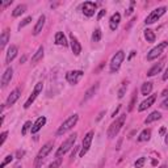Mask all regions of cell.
I'll list each match as a JSON object with an SVG mask.
<instances>
[{"label": "cell", "mask_w": 168, "mask_h": 168, "mask_svg": "<svg viewBox=\"0 0 168 168\" xmlns=\"http://www.w3.org/2000/svg\"><path fill=\"white\" fill-rule=\"evenodd\" d=\"M104 114H105V112H101V113H100V116L97 117V121H100V120H101V118H103V116H104Z\"/></svg>", "instance_id": "obj_49"}, {"label": "cell", "mask_w": 168, "mask_h": 168, "mask_svg": "<svg viewBox=\"0 0 168 168\" xmlns=\"http://www.w3.org/2000/svg\"><path fill=\"white\" fill-rule=\"evenodd\" d=\"M131 13H133V5L130 7V8H129V9H127V11H126V15H131Z\"/></svg>", "instance_id": "obj_47"}, {"label": "cell", "mask_w": 168, "mask_h": 168, "mask_svg": "<svg viewBox=\"0 0 168 168\" xmlns=\"http://www.w3.org/2000/svg\"><path fill=\"white\" fill-rule=\"evenodd\" d=\"M12 160H13V156H12V155H7V156H5V159L3 160V163L0 164V168H4L7 164H8V163H11Z\"/></svg>", "instance_id": "obj_36"}, {"label": "cell", "mask_w": 168, "mask_h": 168, "mask_svg": "<svg viewBox=\"0 0 168 168\" xmlns=\"http://www.w3.org/2000/svg\"><path fill=\"white\" fill-rule=\"evenodd\" d=\"M7 137H8V131H3V133H2V135H0V146H3V145H4Z\"/></svg>", "instance_id": "obj_38"}, {"label": "cell", "mask_w": 168, "mask_h": 168, "mask_svg": "<svg viewBox=\"0 0 168 168\" xmlns=\"http://www.w3.org/2000/svg\"><path fill=\"white\" fill-rule=\"evenodd\" d=\"M164 133H165V127H162V129H160V135H163Z\"/></svg>", "instance_id": "obj_50"}, {"label": "cell", "mask_w": 168, "mask_h": 168, "mask_svg": "<svg viewBox=\"0 0 168 168\" xmlns=\"http://www.w3.org/2000/svg\"><path fill=\"white\" fill-rule=\"evenodd\" d=\"M60 164H62V158H57V160H54V162L49 165V168H58Z\"/></svg>", "instance_id": "obj_37"}, {"label": "cell", "mask_w": 168, "mask_h": 168, "mask_svg": "<svg viewBox=\"0 0 168 168\" xmlns=\"http://www.w3.org/2000/svg\"><path fill=\"white\" fill-rule=\"evenodd\" d=\"M30 21H32V16H28V17H25L21 23L18 24V29H23L24 26H26V25H29L30 24Z\"/></svg>", "instance_id": "obj_34"}, {"label": "cell", "mask_w": 168, "mask_h": 168, "mask_svg": "<svg viewBox=\"0 0 168 168\" xmlns=\"http://www.w3.org/2000/svg\"><path fill=\"white\" fill-rule=\"evenodd\" d=\"M78 121H79V116H78V114H72V116H70L62 125L59 126V129L57 130V135L60 137V135H63V134H66L67 131L71 130L72 127L78 124Z\"/></svg>", "instance_id": "obj_3"}, {"label": "cell", "mask_w": 168, "mask_h": 168, "mask_svg": "<svg viewBox=\"0 0 168 168\" xmlns=\"http://www.w3.org/2000/svg\"><path fill=\"white\" fill-rule=\"evenodd\" d=\"M140 92H142L143 96L150 95V93L152 92V83H150V82L143 83V84H142V88H140Z\"/></svg>", "instance_id": "obj_27"}, {"label": "cell", "mask_w": 168, "mask_h": 168, "mask_svg": "<svg viewBox=\"0 0 168 168\" xmlns=\"http://www.w3.org/2000/svg\"><path fill=\"white\" fill-rule=\"evenodd\" d=\"M25 59H26V57L24 55V57H23L21 59H20V63H24V62H25Z\"/></svg>", "instance_id": "obj_52"}, {"label": "cell", "mask_w": 168, "mask_h": 168, "mask_svg": "<svg viewBox=\"0 0 168 168\" xmlns=\"http://www.w3.org/2000/svg\"><path fill=\"white\" fill-rule=\"evenodd\" d=\"M105 13H106L105 9H101V11H100V12H99V15H97V20H101V18L105 16Z\"/></svg>", "instance_id": "obj_40"}, {"label": "cell", "mask_w": 168, "mask_h": 168, "mask_svg": "<svg viewBox=\"0 0 168 168\" xmlns=\"http://www.w3.org/2000/svg\"><path fill=\"white\" fill-rule=\"evenodd\" d=\"M84 72L82 70H74V71H69L66 74V80L69 82L71 85H76L79 83V80L83 78Z\"/></svg>", "instance_id": "obj_9"}, {"label": "cell", "mask_w": 168, "mask_h": 168, "mask_svg": "<svg viewBox=\"0 0 168 168\" xmlns=\"http://www.w3.org/2000/svg\"><path fill=\"white\" fill-rule=\"evenodd\" d=\"M126 89H127V82H124V83H122V85H121L120 91H118V99H122V97L125 96Z\"/></svg>", "instance_id": "obj_31"}, {"label": "cell", "mask_w": 168, "mask_h": 168, "mask_svg": "<svg viewBox=\"0 0 168 168\" xmlns=\"http://www.w3.org/2000/svg\"><path fill=\"white\" fill-rule=\"evenodd\" d=\"M45 21H46V17H45V15H41V16L38 17L37 23H36V25H34V29H33V36H38L39 33L42 32V29H43V25H45Z\"/></svg>", "instance_id": "obj_17"}, {"label": "cell", "mask_w": 168, "mask_h": 168, "mask_svg": "<svg viewBox=\"0 0 168 168\" xmlns=\"http://www.w3.org/2000/svg\"><path fill=\"white\" fill-rule=\"evenodd\" d=\"M145 38H146L147 42H155L156 36H155V33H154V30L146 29V30H145Z\"/></svg>", "instance_id": "obj_29"}, {"label": "cell", "mask_w": 168, "mask_h": 168, "mask_svg": "<svg viewBox=\"0 0 168 168\" xmlns=\"http://www.w3.org/2000/svg\"><path fill=\"white\" fill-rule=\"evenodd\" d=\"M16 168H21V167H16Z\"/></svg>", "instance_id": "obj_54"}, {"label": "cell", "mask_w": 168, "mask_h": 168, "mask_svg": "<svg viewBox=\"0 0 168 168\" xmlns=\"http://www.w3.org/2000/svg\"><path fill=\"white\" fill-rule=\"evenodd\" d=\"M100 39H101V30L95 29V32H93V34H92V41L93 42H99Z\"/></svg>", "instance_id": "obj_32"}, {"label": "cell", "mask_w": 168, "mask_h": 168, "mask_svg": "<svg viewBox=\"0 0 168 168\" xmlns=\"http://www.w3.org/2000/svg\"><path fill=\"white\" fill-rule=\"evenodd\" d=\"M164 142H165V145H168V133L165 134V138H164Z\"/></svg>", "instance_id": "obj_51"}, {"label": "cell", "mask_w": 168, "mask_h": 168, "mask_svg": "<svg viewBox=\"0 0 168 168\" xmlns=\"http://www.w3.org/2000/svg\"><path fill=\"white\" fill-rule=\"evenodd\" d=\"M12 78H13V69L12 67H8L2 76V88H5V87L11 83Z\"/></svg>", "instance_id": "obj_14"}, {"label": "cell", "mask_w": 168, "mask_h": 168, "mask_svg": "<svg viewBox=\"0 0 168 168\" xmlns=\"http://www.w3.org/2000/svg\"><path fill=\"white\" fill-rule=\"evenodd\" d=\"M160 108H163V109H168V97L164 100V101L162 103V105H160Z\"/></svg>", "instance_id": "obj_41"}, {"label": "cell", "mask_w": 168, "mask_h": 168, "mask_svg": "<svg viewBox=\"0 0 168 168\" xmlns=\"http://www.w3.org/2000/svg\"><path fill=\"white\" fill-rule=\"evenodd\" d=\"M160 118H162V114H160V112H158V110L151 112L149 116H147V118L145 120V124H146V125H149V124L155 122V121H158V120H160Z\"/></svg>", "instance_id": "obj_22"}, {"label": "cell", "mask_w": 168, "mask_h": 168, "mask_svg": "<svg viewBox=\"0 0 168 168\" xmlns=\"http://www.w3.org/2000/svg\"><path fill=\"white\" fill-rule=\"evenodd\" d=\"M135 54H137V53H135V51H134V50H133V51H130V55H129V57H127V59H129V60H130V59H131V58H133L134 55H135Z\"/></svg>", "instance_id": "obj_46"}, {"label": "cell", "mask_w": 168, "mask_h": 168, "mask_svg": "<svg viewBox=\"0 0 168 168\" xmlns=\"http://www.w3.org/2000/svg\"><path fill=\"white\" fill-rule=\"evenodd\" d=\"M96 8H97V4L93 3V2H85L82 5V11L84 13V16H87V17H92L93 15H95Z\"/></svg>", "instance_id": "obj_11"}, {"label": "cell", "mask_w": 168, "mask_h": 168, "mask_svg": "<svg viewBox=\"0 0 168 168\" xmlns=\"http://www.w3.org/2000/svg\"><path fill=\"white\" fill-rule=\"evenodd\" d=\"M42 88H43L42 82H38V83L36 84V87H34V89H33L32 95H30V96H29V99L25 101V104H24V109H29V108H30V105H32L33 103H34V100L37 99V96L42 92Z\"/></svg>", "instance_id": "obj_8"}, {"label": "cell", "mask_w": 168, "mask_h": 168, "mask_svg": "<svg viewBox=\"0 0 168 168\" xmlns=\"http://www.w3.org/2000/svg\"><path fill=\"white\" fill-rule=\"evenodd\" d=\"M93 135H95V131L93 130H91V131H88L85 134V137H84V139H83V143H82V150H80V158H83L87 152H88V150H89V147H91V145H92V140H93Z\"/></svg>", "instance_id": "obj_7"}, {"label": "cell", "mask_w": 168, "mask_h": 168, "mask_svg": "<svg viewBox=\"0 0 168 168\" xmlns=\"http://www.w3.org/2000/svg\"><path fill=\"white\" fill-rule=\"evenodd\" d=\"M55 43L59 45V46H67V39H66V36L63 34V32H57L55 33Z\"/></svg>", "instance_id": "obj_25"}, {"label": "cell", "mask_w": 168, "mask_h": 168, "mask_svg": "<svg viewBox=\"0 0 168 168\" xmlns=\"http://www.w3.org/2000/svg\"><path fill=\"white\" fill-rule=\"evenodd\" d=\"M162 79H163V80H167V79H168V67H167V70H165V72H164V75H163Z\"/></svg>", "instance_id": "obj_45"}, {"label": "cell", "mask_w": 168, "mask_h": 168, "mask_svg": "<svg viewBox=\"0 0 168 168\" xmlns=\"http://www.w3.org/2000/svg\"><path fill=\"white\" fill-rule=\"evenodd\" d=\"M135 101H137V89L133 92V97L130 100V104H129V108H127V112H131L134 109V106H135Z\"/></svg>", "instance_id": "obj_30"}, {"label": "cell", "mask_w": 168, "mask_h": 168, "mask_svg": "<svg viewBox=\"0 0 168 168\" xmlns=\"http://www.w3.org/2000/svg\"><path fill=\"white\" fill-rule=\"evenodd\" d=\"M25 11H26V5H25V4H20V5L16 7L15 9H13L12 16H13V17H18V16H21Z\"/></svg>", "instance_id": "obj_28"}, {"label": "cell", "mask_w": 168, "mask_h": 168, "mask_svg": "<svg viewBox=\"0 0 168 168\" xmlns=\"http://www.w3.org/2000/svg\"><path fill=\"white\" fill-rule=\"evenodd\" d=\"M32 121H26V122L24 124V126H23V129H21V134H23V135H25V134L26 133H28V130L29 129H32Z\"/></svg>", "instance_id": "obj_33"}, {"label": "cell", "mask_w": 168, "mask_h": 168, "mask_svg": "<svg viewBox=\"0 0 168 168\" xmlns=\"http://www.w3.org/2000/svg\"><path fill=\"white\" fill-rule=\"evenodd\" d=\"M155 100H156V95H151V96H149L143 103H140V105L138 106V110H139V112H143V110H146L147 108H150L151 105H154Z\"/></svg>", "instance_id": "obj_15"}, {"label": "cell", "mask_w": 168, "mask_h": 168, "mask_svg": "<svg viewBox=\"0 0 168 168\" xmlns=\"http://www.w3.org/2000/svg\"><path fill=\"white\" fill-rule=\"evenodd\" d=\"M78 149H79V147H75V149H74V151H72V154H71V158H74V156H75V154H76Z\"/></svg>", "instance_id": "obj_48"}, {"label": "cell", "mask_w": 168, "mask_h": 168, "mask_svg": "<svg viewBox=\"0 0 168 168\" xmlns=\"http://www.w3.org/2000/svg\"><path fill=\"white\" fill-rule=\"evenodd\" d=\"M24 155H25V151L24 150H17V152H16V158L17 159H23Z\"/></svg>", "instance_id": "obj_39"}, {"label": "cell", "mask_w": 168, "mask_h": 168, "mask_svg": "<svg viewBox=\"0 0 168 168\" xmlns=\"http://www.w3.org/2000/svg\"><path fill=\"white\" fill-rule=\"evenodd\" d=\"M43 51H45L43 46H39L38 50L34 53V55L32 57V64H36L37 62H39V60H41V59L43 58Z\"/></svg>", "instance_id": "obj_24"}, {"label": "cell", "mask_w": 168, "mask_h": 168, "mask_svg": "<svg viewBox=\"0 0 168 168\" xmlns=\"http://www.w3.org/2000/svg\"><path fill=\"white\" fill-rule=\"evenodd\" d=\"M76 137H78L76 133L71 134V135L58 147V150H57V152H55V158H62L67 151H70L71 147H74V143H75V140H76Z\"/></svg>", "instance_id": "obj_2"}, {"label": "cell", "mask_w": 168, "mask_h": 168, "mask_svg": "<svg viewBox=\"0 0 168 168\" xmlns=\"http://www.w3.org/2000/svg\"><path fill=\"white\" fill-rule=\"evenodd\" d=\"M20 96H21V89H20V88H15V89L11 92V95L8 96V99H7V101H5L4 105L8 106V108H11V106L20 99Z\"/></svg>", "instance_id": "obj_13"}, {"label": "cell", "mask_w": 168, "mask_h": 168, "mask_svg": "<svg viewBox=\"0 0 168 168\" xmlns=\"http://www.w3.org/2000/svg\"><path fill=\"white\" fill-rule=\"evenodd\" d=\"M11 4H12V0H9V2H7V3H0V5H2V7H8Z\"/></svg>", "instance_id": "obj_43"}, {"label": "cell", "mask_w": 168, "mask_h": 168, "mask_svg": "<svg viewBox=\"0 0 168 168\" xmlns=\"http://www.w3.org/2000/svg\"><path fill=\"white\" fill-rule=\"evenodd\" d=\"M165 11H167L165 7H159V8L151 11L150 15L145 18V24H146V25H151V24H154V23H156L158 20L165 13Z\"/></svg>", "instance_id": "obj_5"}, {"label": "cell", "mask_w": 168, "mask_h": 168, "mask_svg": "<svg viewBox=\"0 0 168 168\" xmlns=\"http://www.w3.org/2000/svg\"><path fill=\"white\" fill-rule=\"evenodd\" d=\"M165 48H168V41L160 42L158 46H155V48L151 49L149 53H147V60H150V62H151V60H154V59H156L158 57H160Z\"/></svg>", "instance_id": "obj_6"}, {"label": "cell", "mask_w": 168, "mask_h": 168, "mask_svg": "<svg viewBox=\"0 0 168 168\" xmlns=\"http://www.w3.org/2000/svg\"><path fill=\"white\" fill-rule=\"evenodd\" d=\"M163 66H164V60H162V62H159L158 64H155V66H154V67H151V69L149 70V72H147V76H150V78L155 76L156 74H159L160 71H162Z\"/></svg>", "instance_id": "obj_21"}, {"label": "cell", "mask_w": 168, "mask_h": 168, "mask_svg": "<svg viewBox=\"0 0 168 168\" xmlns=\"http://www.w3.org/2000/svg\"><path fill=\"white\" fill-rule=\"evenodd\" d=\"M46 125V117H39V118H37V121L34 124H33V126H32V129H30V131H32V134H37L39 130L42 129V127Z\"/></svg>", "instance_id": "obj_16"}, {"label": "cell", "mask_w": 168, "mask_h": 168, "mask_svg": "<svg viewBox=\"0 0 168 168\" xmlns=\"http://www.w3.org/2000/svg\"><path fill=\"white\" fill-rule=\"evenodd\" d=\"M159 168H167V165H160Z\"/></svg>", "instance_id": "obj_53"}, {"label": "cell", "mask_w": 168, "mask_h": 168, "mask_svg": "<svg viewBox=\"0 0 168 168\" xmlns=\"http://www.w3.org/2000/svg\"><path fill=\"white\" fill-rule=\"evenodd\" d=\"M97 89H99V83H96L95 85H92V87H91V88H89L88 91H87V92H85V95H84V99L82 100V104L87 103V101H88V100H89V99H92L93 96H95V93L97 92Z\"/></svg>", "instance_id": "obj_20"}, {"label": "cell", "mask_w": 168, "mask_h": 168, "mask_svg": "<svg viewBox=\"0 0 168 168\" xmlns=\"http://www.w3.org/2000/svg\"><path fill=\"white\" fill-rule=\"evenodd\" d=\"M145 163H146V158L142 156V158H139L135 163H134V165H135V168H142Z\"/></svg>", "instance_id": "obj_35"}, {"label": "cell", "mask_w": 168, "mask_h": 168, "mask_svg": "<svg viewBox=\"0 0 168 168\" xmlns=\"http://www.w3.org/2000/svg\"><path fill=\"white\" fill-rule=\"evenodd\" d=\"M120 109H121V105H118V106H117V108H116V110H114V112L112 113V117H113V118H114V117H116V114H117V113L120 112Z\"/></svg>", "instance_id": "obj_42"}, {"label": "cell", "mask_w": 168, "mask_h": 168, "mask_svg": "<svg viewBox=\"0 0 168 168\" xmlns=\"http://www.w3.org/2000/svg\"><path fill=\"white\" fill-rule=\"evenodd\" d=\"M17 53H18V48L16 45H11L9 46V49H8V51H7V57H5V62L7 63H11L13 59L16 58V55H17Z\"/></svg>", "instance_id": "obj_18"}, {"label": "cell", "mask_w": 168, "mask_h": 168, "mask_svg": "<svg viewBox=\"0 0 168 168\" xmlns=\"http://www.w3.org/2000/svg\"><path fill=\"white\" fill-rule=\"evenodd\" d=\"M125 121H126V113L121 114L118 118H116V121H114V122L110 124L109 129H108V138H109V139L116 138V135L120 133V130L122 129V126H124V124H125Z\"/></svg>", "instance_id": "obj_1"}, {"label": "cell", "mask_w": 168, "mask_h": 168, "mask_svg": "<svg viewBox=\"0 0 168 168\" xmlns=\"http://www.w3.org/2000/svg\"><path fill=\"white\" fill-rule=\"evenodd\" d=\"M9 41V30L8 29H4L3 33H2V36H0V49H4L5 48V45L8 43Z\"/></svg>", "instance_id": "obj_23"}, {"label": "cell", "mask_w": 168, "mask_h": 168, "mask_svg": "<svg viewBox=\"0 0 168 168\" xmlns=\"http://www.w3.org/2000/svg\"><path fill=\"white\" fill-rule=\"evenodd\" d=\"M120 21H121V15L118 12H116L110 17V20H109V28H110V30H117L118 25H120Z\"/></svg>", "instance_id": "obj_19"}, {"label": "cell", "mask_w": 168, "mask_h": 168, "mask_svg": "<svg viewBox=\"0 0 168 168\" xmlns=\"http://www.w3.org/2000/svg\"><path fill=\"white\" fill-rule=\"evenodd\" d=\"M53 147H54V145H53V142H49V143H46L41 150L38 151V154H37V158H36V165L38 167L39 164H41V162L46 158L50 154V151L53 150Z\"/></svg>", "instance_id": "obj_10"}, {"label": "cell", "mask_w": 168, "mask_h": 168, "mask_svg": "<svg viewBox=\"0 0 168 168\" xmlns=\"http://www.w3.org/2000/svg\"><path fill=\"white\" fill-rule=\"evenodd\" d=\"M150 138H151V130L145 129L138 135V142H147V140H150Z\"/></svg>", "instance_id": "obj_26"}, {"label": "cell", "mask_w": 168, "mask_h": 168, "mask_svg": "<svg viewBox=\"0 0 168 168\" xmlns=\"http://www.w3.org/2000/svg\"><path fill=\"white\" fill-rule=\"evenodd\" d=\"M70 46H71V50L74 53V55H80V53H82V45H80V42L78 41V38L75 37L71 33L70 34Z\"/></svg>", "instance_id": "obj_12"}, {"label": "cell", "mask_w": 168, "mask_h": 168, "mask_svg": "<svg viewBox=\"0 0 168 168\" xmlns=\"http://www.w3.org/2000/svg\"><path fill=\"white\" fill-rule=\"evenodd\" d=\"M124 59H125V51H124V50H120V51H117L116 54L113 55L110 63H109L110 72H112V74L117 72V71L120 70V67H121V64H122Z\"/></svg>", "instance_id": "obj_4"}, {"label": "cell", "mask_w": 168, "mask_h": 168, "mask_svg": "<svg viewBox=\"0 0 168 168\" xmlns=\"http://www.w3.org/2000/svg\"><path fill=\"white\" fill-rule=\"evenodd\" d=\"M162 96H163V97H167V96H168V87L162 92Z\"/></svg>", "instance_id": "obj_44"}]
</instances>
